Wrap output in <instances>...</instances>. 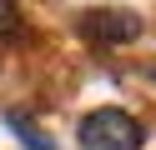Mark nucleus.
I'll return each instance as SVG.
<instances>
[{
  "instance_id": "4",
  "label": "nucleus",
  "mask_w": 156,
  "mask_h": 150,
  "mask_svg": "<svg viewBox=\"0 0 156 150\" xmlns=\"http://www.w3.org/2000/svg\"><path fill=\"white\" fill-rule=\"evenodd\" d=\"M0 35H20V15L10 0H0Z\"/></svg>"
},
{
  "instance_id": "3",
  "label": "nucleus",
  "mask_w": 156,
  "mask_h": 150,
  "mask_svg": "<svg viewBox=\"0 0 156 150\" xmlns=\"http://www.w3.org/2000/svg\"><path fill=\"white\" fill-rule=\"evenodd\" d=\"M5 120H10V130H15V135H20V145H30V150H51V145H55L51 135H41V130H35V125H30V120H25V115H15V110H10V115H5Z\"/></svg>"
},
{
  "instance_id": "5",
  "label": "nucleus",
  "mask_w": 156,
  "mask_h": 150,
  "mask_svg": "<svg viewBox=\"0 0 156 150\" xmlns=\"http://www.w3.org/2000/svg\"><path fill=\"white\" fill-rule=\"evenodd\" d=\"M146 80H156V60H151V65H146Z\"/></svg>"
},
{
  "instance_id": "1",
  "label": "nucleus",
  "mask_w": 156,
  "mask_h": 150,
  "mask_svg": "<svg viewBox=\"0 0 156 150\" xmlns=\"http://www.w3.org/2000/svg\"><path fill=\"white\" fill-rule=\"evenodd\" d=\"M76 140H81V150H141V125H136V115H126V110L116 105H101L91 110V115L81 120V130H76Z\"/></svg>"
},
{
  "instance_id": "2",
  "label": "nucleus",
  "mask_w": 156,
  "mask_h": 150,
  "mask_svg": "<svg viewBox=\"0 0 156 150\" xmlns=\"http://www.w3.org/2000/svg\"><path fill=\"white\" fill-rule=\"evenodd\" d=\"M81 30L91 40H101V45H126V40L141 35V20H136L131 10H91V15L81 20Z\"/></svg>"
}]
</instances>
